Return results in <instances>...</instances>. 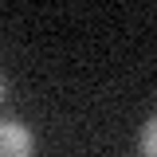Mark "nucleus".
<instances>
[{
    "label": "nucleus",
    "mask_w": 157,
    "mask_h": 157,
    "mask_svg": "<svg viewBox=\"0 0 157 157\" xmlns=\"http://www.w3.org/2000/svg\"><path fill=\"white\" fill-rule=\"evenodd\" d=\"M137 153L141 157H157V118H145L141 137H137Z\"/></svg>",
    "instance_id": "2"
},
{
    "label": "nucleus",
    "mask_w": 157,
    "mask_h": 157,
    "mask_svg": "<svg viewBox=\"0 0 157 157\" xmlns=\"http://www.w3.org/2000/svg\"><path fill=\"white\" fill-rule=\"evenodd\" d=\"M0 157H32V134L16 118L0 122Z\"/></svg>",
    "instance_id": "1"
},
{
    "label": "nucleus",
    "mask_w": 157,
    "mask_h": 157,
    "mask_svg": "<svg viewBox=\"0 0 157 157\" xmlns=\"http://www.w3.org/2000/svg\"><path fill=\"white\" fill-rule=\"evenodd\" d=\"M0 90H4V86H0Z\"/></svg>",
    "instance_id": "3"
}]
</instances>
